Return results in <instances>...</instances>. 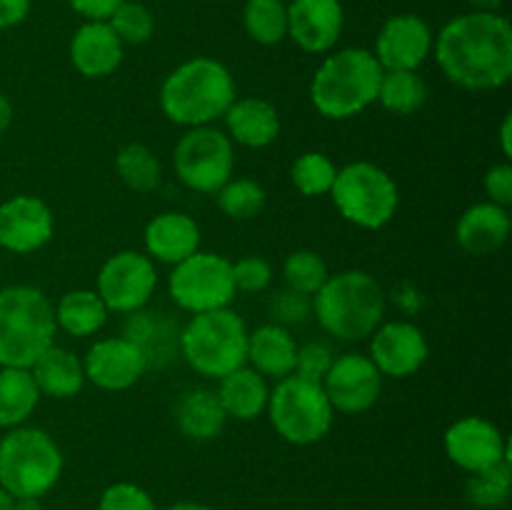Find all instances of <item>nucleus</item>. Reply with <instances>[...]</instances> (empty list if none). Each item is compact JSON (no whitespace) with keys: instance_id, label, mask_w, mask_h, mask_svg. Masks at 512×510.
<instances>
[{"instance_id":"nucleus-1","label":"nucleus","mask_w":512,"mask_h":510,"mask_svg":"<svg viewBox=\"0 0 512 510\" xmlns=\"http://www.w3.org/2000/svg\"><path fill=\"white\" fill-rule=\"evenodd\" d=\"M445 78L465 90H498L512 78V25L500 13L458 15L433 43Z\"/></svg>"},{"instance_id":"nucleus-2","label":"nucleus","mask_w":512,"mask_h":510,"mask_svg":"<svg viewBox=\"0 0 512 510\" xmlns=\"http://www.w3.org/2000/svg\"><path fill=\"white\" fill-rule=\"evenodd\" d=\"M238 98L235 78L220 60L190 58L180 63L160 85V110L183 128L213 125Z\"/></svg>"},{"instance_id":"nucleus-3","label":"nucleus","mask_w":512,"mask_h":510,"mask_svg":"<svg viewBox=\"0 0 512 510\" xmlns=\"http://www.w3.org/2000/svg\"><path fill=\"white\" fill-rule=\"evenodd\" d=\"M313 315L320 328L345 343L370 338L385 318V293L365 270H343L325 280L313 295Z\"/></svg>"},{"instance_id":"nucleus-4","label":"nucleus","mask_w":512,"mask_h":510,"mask_svg":"<svg viewBox=\"0 0 512 510\" xmlns=\"http://www.w3.org/2000/svg\"><path fill=\"white\" fill-rule=\"evenodd\" d=\"M383 68L368 48H345L328 55L315 70L310 100L328 120H348L378 100Z\"/></svg>"},{"instance_id":"nucleus-5","label":"nucleus","mask_w":512,"mask_h":510,"mask_svg":"<svg viewBox=\"0 0 512 510\" xmlns=\"http://www.w3.org/2000/svg\"><path fill=\"white\" fill-rule=\"evenodd\" d=\"M55 310L33 285L0 290V368H30L55 343Z\"/></svg>"},{"instance_id":"nucleus-6","label":"nucleus","mask_w":512,"mask_h":510,"mask_svg":"<svg viewBox=\"0 0 512 510\" xmlns=\"http://www.w3.org/2000/svg\"><path fill=\"white\" fill-rule=\"evenodd\" d=\"M248 333V325L235 310H208L193 315L180 330L178 350L195 373L220 380L245 365Z\"/></svg>"},{"instance_id":"nucleus-7","label":"nucleus","mask_w":512,"mask_h":510,"mask_svg":"<svg viewBox=\"0 0 512 510\" xmlns=\"http://www.w3.org/2000/svg\"><path fill=\"white\" fill-rule=\"evenodd\" d=\"M63 475V453L43 428L18 425L0 438V488L13 498H43Z\"/></svg>"},{"instance_id":"nucleus-8","label":"nucleus","mask_w":512,"mask_h":510,"mask_svg":"<svg viewBox=\"0 0 512 510\" xmlns=\"http://www.w3.org/2000/svg\"><path fill=\"white\" fill-rule=\"evenodd\" d=\"M330 193L338 213L358 228L380 230L398 213V183L388 170L368 160L338 168Z\"/></svg>"},{"instance_id":"nucleus-9","label":"nucleus","mask_w":512,"mask_h":510,"mask_svg":"<svg viewBox=\"0 0 512 510\" xmlns=\"http://www.w3.org/2000/svg\"><path fill=\"white\" fill-rule=\"evenodd\" d=\"M268 418L275 433L293 445H313L333 428L335 410L323 385L288 375L278 380L268 398Z\"/></svg>"},{"instance_id":"nucleus-10","label":"nucleus","mask_w":512,"mask_h":510,"mask_svg":"<svg viewBox=\"0 0 512 510\" xmlns=\"http://www.w3.org/2000/svg\"><path fill=\"white\" fill-rule=\"evenodd\" d=\"M175 175L185 188L213 195L233 178V140L213 125L188 128L173 150Z\"/></svg>"},{"instance_id":"nucleus-11","label":"nucleus","mask_w":512,"mask_h":510,"mask_svg":"<svg viewBox=\"0 0 512 510\" xmlns=\"http://www.w3.org/2000/svg\"><path fill=\"white\" fill-rule=\"evenodd\" d=\"M168 288L175 305L193 315L230 308L238 293L233 283V263L225 255L205 253V250H198L183 263L173 265Z\"/></svg>"},{"instance_id":"nucleus-12","label":"nucleus","mask_w":512,"mask_h":510,"mask_svg":"<svg viewBox=\"0 0 512 510\" xmlns=\"http://www.w3.org/2000/svg\"><path fill=\"white\" fill-rule=\"evenodd\" d=\"M155 288H158L155 260L138 250H120L110 255L100 268L95 293L103 298L110 313L130 315L150 303Z\"/></svg>"},{"instance_id":"nucleus-13","label":"nucleus","mask_w":512,"mask_h":510,"mask_svg":"<svg viewBox=\"0 0 512 510\" xmlns=\"http://www.w3.org/2000/svg\"><path fill=\"white\" fill-rule=\"evenodd\" d=\"M323 390L333 410L345 415H360L378 403L383 393V375L370 355L345 353L333 360L323 378Z\"/></svg>"},{"instance_id":"nucleus-14","label":"nucleus","mask_w":512,"mask_h":510,"mask_svg":"<svg viewBox=\"0 0 512 510\" xmlns=\"http://www.w3.org/2000/svg\"><path fill=\"white\" fill-rule=\"evenodd\" d=\"M445 455L465 473H478L510 458V448L498 425L480 415L455 420L443 435Z\"/></svg>"},{"instance_id":"nucleus-15","label":"nucleus","mask_w":512,"mask_h":510,"mask_svg":"<svg viewBox=\"0 0 512 510\" xmlns=\"http://www.w3.org/2000/svg\"><path fill=\"white\" fill-rule=\"evenodd\" d=\"M148 358L133 340L118 335V338L95 340L88 355L83 358L85 380L108 393H120L138 383L148 370Z\"/></svg>"},{"instance_id":"nucleus-16","label":"nucleus","mask_w":512,"mask_h":510,"mask_svg":"<svg viewBox=\"0 0 512 510\" xmlns=\"http://www.w3.org/2000/svg\"><path fill=\"white\" fill-rule=\"evenodd\" d=\"M430 355L428 338L408 320H390L375 328L370 340V360L380 375L403 380L418 373Z\"/></svg>"},{"instance_id":"nucleus-17","label":"nucleus","mask_w":512,"mask_h":510,"mask_svg":"<svg viewBox=\"0 0 512 510\" xmlns=\"http://www.w3.org/2000/svg\"><path fill=\"white\" fill-rule=\"evenodd\" d=\"M55 218L48 203L35 195H13L0 203V248L28 255L45 248L53 238Z\"/></svg>"},{"instance_id":"nucleus-18","label":"nucleus","mask_w":512,"mask_h":510,"mask_svg":"<svg viewBox=\"0 0 512 510\" xmlns=\"http://www.w3.org/2000/svg\"><path fill=\"white\" fill-rule=\"evenodd\" d=\"M433 30L420 15L403 13L385 20L375 40V60L383 70H418L433 53Z\"/></svg>"},{"instance_id":"nucleus-19","label":"nucleus","mask_w":512,"mask_h":510,"mask_svg":"<svg viewBox=\"0 0 512 510\" xmlns=\"http://www.w3.org/2000/svg\"><path fill=\"white\" fill-rule=\"evenodd\" d=\"M340 0H293L288 5V38L305 53H328L343 35Z\"/></svg>"},{"instance_id":"nucleus-20","label":"nucleus","mask_w":512,"mask_h":510,"mask_svg":"<svg viewBox=\"0 0 512 510\" xmlns=\"http://www.w3.org/2000/svg\"><path fill=\"white\" fill-rule=\"evenodd\" d=\"M125 45L108 20H85L70 40V63L83 78H108L123 63Z\"/></svg>"},{"instance_id":"nucleus-21","label":"nucleus","mask_w":512,"mask_h":510,"mask_svg":"<svg viewBox=\"0 0 512 510\" xmlns=\"http://www.w3.org/2000/svg\"><path fill=\"white\" fill-rule=\"evenodd\" d=\"M145 255L165 265H178L200 250V228L188 213L165 210L145 225Z\"/></svg>"},{"instance_id":"nucleus-22","label":"nucleus","mask_w":512,"mask_h":510,"mask_svg":"<svg viewBox=\"0 0 512 510\" xmlns=\"http://www.w3.org/2000/svg\"><path fill=\"white\" fill-rule=\"evenodd\" d=\"M512 220L508 208L495 203H475L460 215L455 225L458 245L470 255H490L503 248L510 238Z\"/></svg>"},{"instance_id":"nucleus-23","label":"nucleus","mask_w":512,"mask_h":510,"mask_svg":"<svg viewBox=\"0 0 512 510\" xmlns=\"http://www.w3.org/2000/svg\"><path fill=\"white\" fill-rule=\"evenodd\" d=\"M223 120L228 138L245 148H268L280 135L278 108L265 98H235Z\"/></svg>"},{"instance_id":"nucleus-24","label":"nucleus","mask_w":512,"mask_h":510,"mask_svg":"<svg viewBox=\"0 0 512 510\" xmlns=\"http://www.w3.org/2000/svg\"><path fill=\"white\" fill-rule=\"evenodd\" d=\"M298 343L288 328L278 323H265L248 333V358L245 365L258 370L263 378L283 380L293 375Z\"/></svg>"},{"instance_id":"nucleus-25","label":"nucleus","mask_w":512,"mask_h":510,"mask_svg":"<svg viewBox=\"0 0 512 510\" xmlns=\"http://www.w3.org/2000/svg\"><path fill=\"white\" fill-rule=\"evenodd\" d=\"M28 370L38 385L40 395H48L55 400L75 398L85 385L83 360L73 350L60 348L55 343Z\"/></svg>"},{"instance_id":"nucleus-26","label":"nucleus","mask_w":512,"mask_h":510,"mask_svg":"<svg viewBox=\"0 0 512 510\" xmlns=\"http://www.w3.org/2000/svg\"><path fill=\"white\" fill-rule=\"evenodd\" d=\"M215 393H218V400L228 418L255 420L268 408L270 385L268 378H263L258 370L243 365V368L220 378V388Z\"/></svg>"},{"instance_id":"nucleus-27","label":"nucleus","mask_w":512,"mask_h":510,"mask_svg":"<svg viewBox=\"0 0 512 510\" xmlns=\"http://www.w3.org/2000/svg\"><path fill=\"white\" fill-rule=\"evenodd\" d=\"M225 420L228 415H225L215 390H188L175 405V423H178L180 433L190 440L218 438L225 428Z\"/></svg>"},{"instance_id":"nucleus-28","label":"nucleus","mask_w":512,"mask_h":510,"mask_svg":"<svg viewBox=\"0 0 512 510\" xmlns=\"http://www.w3.org/2000/svg\"><path fill=\"white\" fill-rule=\"evenodd\" d=\"M55 325L63 328L73 338H88L95 335L108 320L110 310L105 308L103 298L95 290L78 288L65 293L55 305Z\"/></svg>"},{"instance_id":"nucleus-29","label":"nucleus","mask_w":512,"mask_h":510,"mask_svg":"<svg viewBox=\"0 0 512 510\" xmlns=\"http://www.w3.org/2000/svg\"><path fill=\"white\" fill-rule=\"evenodd\" d=\"M125 338L140 345V350L148 358V365H163L168 363L170 355L178 348V335L173 323L163 318V313H145V310H135L128 315V323L123 330Z\"/></svg>"},{"instance_id":"nucleus-30","label":"nucleus","mask_w":512,"mask_h":510,"mask_svg":"<svg viewBox=\"0 0 512 510\" xmlns=\"http://www.w3.org/2000/svg\"><path fill=\"white\" fill-rule=\"evenodd\" d=\"M40 390L28 368H0V428L23 425L40 403Z\"/></svg>"},{"instance_id":"nucleus-31","label":"nucleus","mask_w":512,"mask_h":510,"mask_svg":"<svg viewBox=\"0 0 512 510\" xmlns=\"http://www.w3.org/2000/svg\"><path fill=\"white\" fill-rule=\"evenodd\" d=\"M425 100H428V85L418 70H383L375 103L395 115H410L423 108Z\"/></svg>"},{"instance_id":"nucleus-32","label":"nucleus","mask_w":512,"mask_h":510,"mask_svg":"<svg viewBox=\"0 0 512 510\" xmlns=\"http://www.w3.org/2000/svg\"><path fill=\"white\" fill-rule=\"evenodd\" d=\"M115 173L135 193H150V190L158 188L160 178H163L158 155L143 143H128L118 150Z\"/></svg>"},{"instance_id":"nucleus-33","label":"nucleus","mask_w":512,"mask_h":510,"mask_svg":"<svg viewBox=\"0 0 512 510\" xmlns=\"http://www.w3.org/2000/svg\"><path fill=\"white\" fill-rule=\"evenodd\" d=\"M243 25L255 43H283L288 38V5L283 0H248L243 8Z\"/></svg>"},{"instance_id":"nucleus-34","label":"nucleus","mask_w":512,"mask_h":510,"mask_svg":"<svg viewBox=\"0 0 512 510\" xmlns=\"http://www.w3.org/2000/svg\"><path fill=\"white\" fill-rule=\"evenodd\" d=\"M512 493V465L510 458L500 460V463L490 465V468L470 473L468 483H465V498L483 510L503 508L508 503Z\"/></svg>"},{"instance_id":"nucleus-35","label":"nucleus","mask_w":512,"mask_h":510,"mask_svg":"<svg viewBox=\"0 0 512 510\" xmlns=\"http://www.w3.org/2000/svg\"><path fill=\"white\" fill-rule=\"evenodd\" d=\"M215 195H218V208L230 220H253L268 205L265 188L250 178H230Z\"/></svg>"},{"instance_id":"nucleus-36","label":"nucleus","mask_w":512,"mask_h":510,"mask_svg":"<svg viewBox=\"0 0 512 510\" xmlns=\"http://www.w3.org/2000/svg\"><path fill=\"white\" fill-rule=\"evenodd\" d=\"M328 278V263H325L323 255L315 253V250H295V253H290L283 263L285 288L295 290V293H303L313 298V295L323 288Z\"/></svg>"},{"instance_id":"nucleus-37","label":"nucleus","mask_w":512,"mask_h":510,"mask_svg":"<svg viewBox=\"0 0 512 510\" xmlns=\"http://www.w3.org/2000/svg\"><path fill=\"white\" fill-rule=\"evenodd\" d=\"M335 175H338V165L325 153H315V150L300 155L290 168V180H293L295 190L308 195V198L330 193Z\"/></svg>"},{"instance_id":"nucleus-38","label":"nucleus","mask_w":512,"mask_h":510,"mask_svg":"<svg viewBox=\"0 0 512 510\" xmlns=\"http://www.w3.org/2000/svg\"><path fill=\"white\" fill-rule=\"evenodd\" d=\"M108 25L123 45H143L155 33L153 13L143 3H135V0L120 3L115 13L108 18Z\"/></svg>"},{"instance_id":"nucleus-39","label":"nucleus","mask_w":512,"mask_h":510,"mask_svg":"<svg viewBox=\"0 0 512 510\" xmlns=\"http://www.w3.org/2000/svg\"><path fill=\"white\" fill-rule=\"evenodd\" d=\"M270 315H273V323L283 325V328L303 325L313 315V298L303 293H295L290 288H283L270 300Z\"/></svg>"},{"instance_id":"nucleus-40","label":"nucleus","mask_w":512,"mask_h":510,"mask_svg":"<svg viewBox=\"0 0 512 510\" xmlns=\"http://www.w3.org/2000/svg\"><path fill=\"white\" fill-rule=\"evenodd\" d=\"M233 283L240 293H263L273 283V265L260 255H245L233 263Z\"/></svg>"},{"instance_id":"nucleus-41","label":"nucleus","mask_w":512,"mask_h":510,"mask_svg":"<svg viewBox=\"0 0 512 510\" xmlns=\"http://www.w3.org/2000/svg\"><path fill=\"white\" fill-rule=\"evenodd\" d=\"M98 510H158L153 495L135 483H113L100 495Z\"/></svg>"},{"instance_id":"nucleus-42","label":"nucleus","mask_w":512,"mask_h":510,"mask_svg":"<svg viewBox=\"0 0 512 510\" xmlns=\"http://www.w3.org/2000/svg\"><path fill=\"white\" fill-rule=\"evenodd\" d=\"M333 350L328 348L325 343H305L303 348H298V355H295V375L305 380H313V383H323L325 373L333 365Z\"/></svg>"},{"instance_id":"nucleus-43","label":"nucleus","mask_w":512,"mask_h":510,"mask_svg":"<svg viewBox=\"0 0 512 510\" xmlns=\"http://www.w3.org/2000/svg\"><path fill=\"white\" fill-rule=\"evenodd\" d=\"M483 188L488 193L490 203L503 205L508 208L512 203V165L510 163H498L485 173Z\"/></svg>"},{"instance_id":"nucleus-44","label":"nucleus","mask_w":512,"mask_h":510,"mask_svg":"<svg viewBox=\"0 0 512 510\" xmlns=\"http://www.w3.org/2000/svg\"><path fill=\"white\" fill-rule=\"evenodd\" d=\"M68 3L85 20H108L125 0H68Z\"/></svg>"},{"instance_id":"nucleus-45","label":"nucleus","mask_w":512,"mask_h":510,"mask_svg":"<svg viewBox=\"0 0 512 510\" xmlns=\"http://www.w3.org/2000/svg\"><path fill=\"white\" fill-rule=\"evenodd\" d=\"M30 5L33 0H0V30L23 23L30 13Z\"/></svg>"},{"instance_id":"nucleus-46","label":"nucleus","mask_w":512,"mask_h":510,"mask_svg":"<svg viewBox=\"0 0 512 510\" xmlns=\"http://www.w3.org/2000/svg\"><path fill=\"white\" fill-rule=\"evenodd\" d=\"M500 148H503L505 158H512V118L505 115L503 125H500Z\"/></svg>"},{"instance_id":"nucleus-47","label":"nucleus","mask_w":512,"mask_h":510,"mask_svg":"<svg viewBox=\"0 0 512 510\" xmlns=\"http://www.w3.org/2000/svg\"><path fill=\"white\" fill-rule=\"evenodd\" d=\"M13 125V103L0 93V135Z\"/></svg>"},{"instance_id":"nucleus-48","label":"nucleus","mask_w":512,"mask_h":510,"mask_svg":"<svg viewBox=\"0 0 512 510\" xmlns=\"http://www.w3.org/2000/svg\"><path fill=\"white\" fill-rule=\"evenodd\" d=\"M468 3L473 5L475 13H500L505 0H468Z\"/></svg>"},{"instance_id":"nucleus-49","label":"nucleus","mask_w":512,"mask_h":510,"mask_svg":"<svg viewBox=\"0 0 512 510\" xmlns=\"http://www.w3.org/2000/svg\"><path fill=\"white\" fill-rule=\"evenodd\" d=\"M13 510H43L40 498H15Z\"/></svg>"},{"instance_id":"nucleus-50","label":"nucleus","mask_w":512,"mask_h":510,"mask_svg":"<svg viewBox=\"0 0 512 510\" xmlns=\"http://www.w3.org/2000/svg\"><path fill=\"white\" fill-rule=\"evenodd\" d=\"M165 510H213V508H210V505L188 503V500H185V503H175V505H170V508H165Z\"/></svg>"},{"instance_id":"nucleus-51","label":"nucleus","mask_w":512,"mask_h":510,"mask_svg":"<svg viewBox=\"0 0 512 510\" xmlns=\"http://www.w3.org/2000/svg\"><path fill=\"white\" fill-rule=\"evenodd\" d=\"M13 505H15L13 495H10L8 490L0 488V510H13Z\"/></svg>"}]
</instances>
